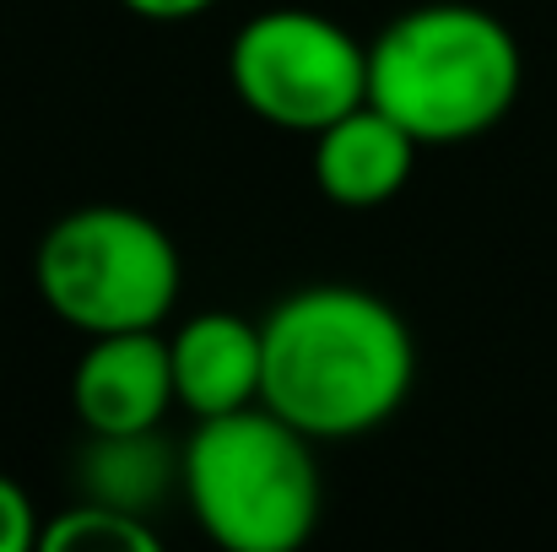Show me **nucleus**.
I'll list each match as a JSON object with an SVG mask.
<instances>
[{
    "label": "nucleus",
    "mask_w": 557,
    "mask_h": 552,
    "mask_svg": "<svg viewBox=\"0 0 557 552\" xmlns=\"http://www.w3.org/2000/svg\"><path fill=\"white\" fill-rule=\"evenodd\" d=\"M260 401L309 439H358L389 422L417 379L406 320L363 287H304L260 326Z\"/></svg>",
    "instance_id": "obj_1"
},
{
    "label": "nucleus",
    "mask_w": 557,
    "mask_h": 552,
    "mask_svg": "<svg viewBox=\"0 0 557 552\" xmlns=\"http://www.w3.org/2000/svg\"><path fill=\"white\" fill-rule=\"evenodd\" d=\"M520 98V44L476 5H417L369 49V103L417 147L493 131Z\"/></svg>",
    "instance_id": "obj_2"
},
{
    "label": "nucleus",
    "mask_w": 557,
    "mask_h": 552,
    "mask_svg": "<svg viewBox=\"0 0 557 552\" xmlns=\"http://www.w3.org/2000/svg\"><path fill=\"white\" fill-rule=\"evenodd\" d=\"M314 439L276 417L265 401L200 417L180 482L200 531L227 552H293L320 520Z\"/></svg>",
    "instance_id": "obj_3"
},
{
    "label": "nucleus",
    "mask_w": 557,
    "mask_h": 552,
    "mask_svg": "<svg viewBox=\"0 0 557 552\" xmlns=\"http://www.w3.org/2000/svg\"><path fill=\"white\" fill-rule=\"evenodd\" d=\"M38 298L76 331H158L180 298V249L136 206L65 211L33 255Z\"/></svg>",
    "instance_id": "obj_4"
},
{
    "label": "nucleus",
    "mask_w": 557,
    "mask_h": 552,
    "mask_svg": "<svg viewBox=\"0 0 557 552\" xmlns=\"http://www.w3.org/2000/svg\"><path fill=\"white\" fill-rule=\"evenodd\" d=\"M227 76L249 114L276 131L320 136L369 103V49L320 11H260L227 49Z\"/></svg>",
    "instance_id": "obj_5"
},
{
    "label": "nucleus",
    "mask_w": 557,
    "mask_h": 552,
    "mask_svg": "<svg viewBox=\"0 0 557 552\" xmlns=\"http://www.w3.org/2000/svg\"><path fill=\"white\" fill-rule=\"evenodd\" d=\"M76 422L98 439L152 433L174 406V364L158 331H109L76 358L71 373Z\"/></svg>",
    "instance_id": "obj_6"
},
{
    "label": "nucleus",
    "mask_w": 557,
    "mask_h": 552,
    "mask_svg": "<svg viewBox=\"0 0 557 552\" xmlns=\"http://www.w3.org/2000/svg\"><path fill=\"white\" fill-rule=\"evenodd\" d=\"M174 364V401L195 417H222L260 401V326L244 315H195L169 342Z\"/></svg>",
    "instance_id": "obj_7"
},
{
    "label": "nucleus",
    "mask_w": 557,
    "mask_h": 552,
    "mask_svg": "<svg viewBox=\"0 0 557 552\" xmlns=\"http://www.w3.org/2000/svg\"><path fill=\"white\" fill-rule=\"evenodd\" d=\"M411 163H417V136H406L373 103H358L352 114H342L314 136V184L325 189V200L352 211L389 200L411 180Z\"/></svg>",
    "instance_id": "obj_8"
},
{
    "label": "nucleus",
    "mask_w": 557,
    "mask_h": 552,
    "mask_svg": "<svg viewBox=\"0 0 557 552\" xmlns=\"http://www.w3.org/2000/svg\"><path fill=\"white\" fill-rule=\"evenodd\" d=\"M169 471L174 466H169V450L158 444V428L152 433H120V439H98L92 433V455H87L92 499L147 515L158 504V493L169 488Z\"/></svg>",
    "instance_id": "obj_9"
},
{
    "label": "nucleus",
    "mask_w": 557,
    "mask_h": 552,
    "mask_svg": "<svg viewBox=\"0 0 557 552\" xmlns=\"http://www.w3.org/2000/svg\"><path fill=\"white\" fill-rule=\"evenodd\" d=\"M38 548L44 552H158V531L136 510L92 499V504H76V510L54 515L38 531Z\"/></svg>",
    "instance_id": "obj_10"
},
{
    "label": "nucleus",
    "mask_w": 557,
    "mask_h": 552,
    "mask_svg": "<svg viewBox=\"0 0 557 552\" xmlns=\"http://www.w3.org/2000/svg\"><path fill=\"white\" fill-rule=\"evenodd\" d=\"M38 510H33V499L11 482V477H0V552H27L38 548Z\"/></svg>",
    "instance_id": "obj_11"
},
{
    "label": "nucleus",
    "mask_w": 557,
    "mask_h": 552,
    "mask_svg": "<svg viewBox=\"0 0 557 552\" xmlns=\"http://www.w3.org/2000/svg\"><path fill=\"white\" fill-rule=\"evenodd\" d=\"M120 5H131V11L147 16V22H185V16H200V11L216 5V0H120Z\"/></svg>",
    "instance_id": "obj_12"
}]
</instances>
